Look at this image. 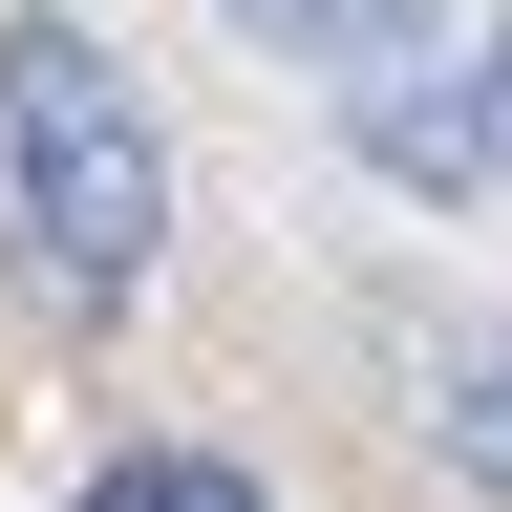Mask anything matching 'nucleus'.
<instances>
[{"label":"nucleus","mask_w":512,"mask_h":512,"mask_svg":"<svg viewBox=\"0 0 512 512\" xmlns=\"http://www.w3.org/2000/svg\"><path fill=\"white\" fill-rule=\"evenodd\" d=\"M0 235H22V278H43L64 320H107V299L171 256V128L128 107L107 22H64V0L0 22Z\"/></svg>","instance_id":"f257e3e1"},{"label":"nucleus","mask_w":512,"mask_h":512,"mask_svg":"<svg viewBox=\"0 0 512 512\" xmlns=\"http://www.w3.org/2000/svg\"><path fill=\"white\" fill-rule=\"evenodd\" d=\"M235 43H278V64H320V86H384V64H427V22L448 0H214Z\"/></svg>","instance_id":"f03ea898"},{"label":"nucleus","mask_w":512,"mask_h":512,"mask_svg":"<svg viewBox=\"0 0 512 512\" xmlns=\"http://www.w3.org/2000/svg\"><path fill=\"white\" fill-rule=\"evenodd\" d=\"M86 512H256V470H214V448H128V470H86Z\"/></svg>","instance_id":"7ed1b4c3"},{"label":"nucleus","mask_w":512,"mask_h":512,"mask_svg":"<svg viewBox=\"0 0 512 512\" xmlns=\"http://www.w3.org/2000/svg\"><path fill=\"white\" fill-rule=\"evenodd\" d=\"M448 470H491V491H512V363H470V384H448Z\"/></svg>","instance_id":"20e7f679"},{"label":"nucleus","mask_w":512,"mask_h":512,"mask_svg":"<svg viewBox=\"0 0 512 512\" xmlns=\"http://www.w3.org/2000/svg\"><path fill=\"white\" fill-rule=\"evenodd\" d=\"M491 150H512V22H491Z\"/></svg>","instance_id":"39448f33"}]
</instances>
